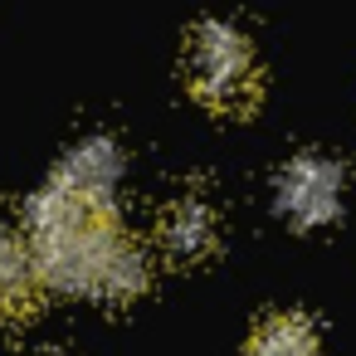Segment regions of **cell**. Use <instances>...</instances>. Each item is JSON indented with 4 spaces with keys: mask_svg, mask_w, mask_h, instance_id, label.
Segmentation results:
<instances>
[{
    "mask_svg": "<svg viewBox=\"0 0 356 356\" xmlns=\"http://www.w3.org/2000/svg\"><path fill=\"white\" fill-rule=\"evenodd\" d=\"M25 225H30V254H35L40 283L59 293L127 302L152 278L147 249L113 220V205L79 200L49 181L30 200Z\"/></svg>",
    "mask_w": 356,
    "mask_h": 356,
    "instance_id": "1",
    "label": "cell"
},
{
    "mask_svg": "<svg viewBox=\"0 0 356 356\" xmlns=\"http://www.w3.org/2000/svg\"><path fill=\"white\" fill-rule=\"evenodd\" d=\"M118 181H122V152L108 137H93V142L74 147L54 171V186H64L79 200H93V205H113Z\"/></svg>",
    "mask_w": 356,
    "mask_h": 356,
    "instance_id": "5",
    "label": "cell"
},
{
    "mask_svg": "<svg viewBox=\"0 0 356 356\" xmlns=\"http://www.w3.org/2000/svg\"><path fill=\"white\" fill-rule=\"evenodd\" d=\"M186 88L225 118H239L259 103L264 93V74H259V54L254 44L225 25V20H205L195 25L191 44H186Z\"/></svg>",
    "mask_w": 356,
    "mask_h": 356,
    "instance_id": "2",
    "label": "cell"
},
{
    "mask_svg": "<svg viewBox=\"0 0 356 356\" xmlns=\"http://www.w3.org/2000/svg\"><path fill=\"white\" fill-rule=\"evenodd\" d=\"M49 356H64V351H49Z\"/></svg>",
    "mask_w": 356,
    "mask_h": 356,
    "instance_id": "8",
    "label": "cell"
},
{
    "mask_svg": "<svg viewBox=\"0 0 356 356\" xmlns=\"http://www.w3.org/2000/svg\"><path fill=\"white\" fill-rule=\"evenodd\" d=\"M40 298V268L30 254V239L0 225V322H15Z\"/></svg>",
    "mask_w": 356,
    "mask_h": 356,
    "instance_id": "6",
    "label": "cell"
},
{
    "mask_svg": "<svg viewBox=\"0 0 356 356\" xmlns=\"http://www.w3.org/2000/svg\"><path fill=\"white\" fill-rule=\"evenodd\" d=\"M156 244L176 264H200L220 249V210L205 195H176L156 220Z\"/></svg>",
    "mask_w": 356,
    "mask_h": 356,
    "instance_id": "4",
    "label": "cell"
},
{
    "mask_svg": "<svg viewBox=\"0 0 356 356\" xmlns=\"http://www.w3.org/2000/svg\"><path fill=\"white\" fill-rule=\"evenodd\" d=\"M341 195H346V176L322 152H302L278 171V215L298 229L332 225L341 215Z\"/></svg>",
    "mask_w": 356,
    "mask_h": 356,
    "instance_id": "3",
    "label": "cell"
},
{
    "mask_svg": "<svg viewBox=\"0 0 356 356\" xmlns=\"http://www.w3.org/2000/svg\"><path fill=\"white\" fill-rule=\"evenodd\" d=\"M244 356H317V332L302 312H273L254 327Z\"/></svg>",
    "mask_w": 356,
    "mask_h": 356,
    "instance_id": "7",
    "label": "cell"
}]
</instances>
